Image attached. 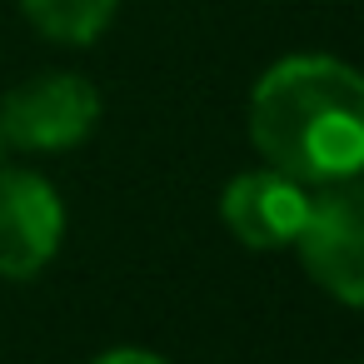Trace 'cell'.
I'll list each match as a JSON object with an SVG mask.
<instances>
[{"instance_id": "cell-8", "label": "cell", "mask_w": 364, "mask_h": 364, "mask_svg": "<svg viewBox=\"0 0 364 364\" xmlns=\"http://www.w3.org/2000/svg\"><path fill=\"white\" fill-rule=\"evenodd\" d=\"M0 160H6V135H0Z\"/></svg>"}, {"instance_id": "cell-2", "label": "cell", "mask_w": 364, "mask_h": 364, "mask_svg": "<svg viewBox=\"0 0 364 364\" xmlns=\"http://www.w3.org/2000/svg\"><path fill=\"white\" fill-rule=\"evenodd\" d=\"M294 245L324 294L364 309V180H334L309 195Z\"/></svg>"}, {"instance_id": "cell-6", "label": "cell", "mask_w": 364, "mask_h": 364, "mask_svg": "<svg viewBox=\"0 0 364 364\" xmlns=\"http://www.w3.org/2000/svg\"><path fill=\"white\" fill-rule=\"evenodd\" d=\"M120 0H21L26 21L55 46H90L110 31Z\"/></svg>"}, {"instance_id": "cell-1", "label": "cell", "mask_w": 364, "mask_h": 364, "mask_svg": "<svg viewBox=\"0 0 364 364\" xmlns=\"http://www.w3.org/2000/svg\"><path fill=\"white\" fill-rule=\"evenodd\" d=\"M250 140L299 185L364 170V75L334 55H284L250 90Z\"/></svg>"}, {"instance_id": "cell-4", "label": "cell", "mask_w": 364, "mask_h": 364, "mask_svg": "<svg viewBox=\"0 0 364 364\" xmlns=\"http://www.w3.org/2000/svg\"><path fill=\"white\" fill-rule=\"evenodd\" d=\"M65 235V205L36 170L0 165V279L41 274Z\"/></svg>"}, {"instance_id": "cell-7", "label": "cell", "mask_w": 364, "mask_h": 364, "mask_svg": "<svg viewBox=\"0 0 364 364\" xmlns=\"http://www.w3.org/2000/svg\"><path fill=\"white\" fill-rule=\"evenodd\" d=\"M90 364H165V359L150 354V349H110V354H100V359H90Z\"/></svg>"}, {"instance_id": "cell-3", "label": "cell", "mask_w": 364, "mask_h": 364, "mask_svg": "<svg viewBox=\"0 0 364 364\" xmlns=\"http://www.w3.org/2000/svg\"><path fill=\"white\" fill-rule=\"evenodd\" d=\"M100 120V90L75 70H46L0 100V135L21 150H75Z\"/></svg>"}, {"instance_id": "cell-5", "label": "cell", "mask_w": 364, "mask_h": 364, "mask_svg": "<svg viewBox=\"0 0 364 364\" xmlns=\"http://www.w3.org/2000/svg\"><path fill=\"white\" fill-rule=\"evenodd\" d=\"M309 195L299 180H289L284 170L264 165V170H245L225 185L220 195V215L225 230L245 245V250H284L294 245L299 225H304Z\"/></svg>"}]
</instances>
